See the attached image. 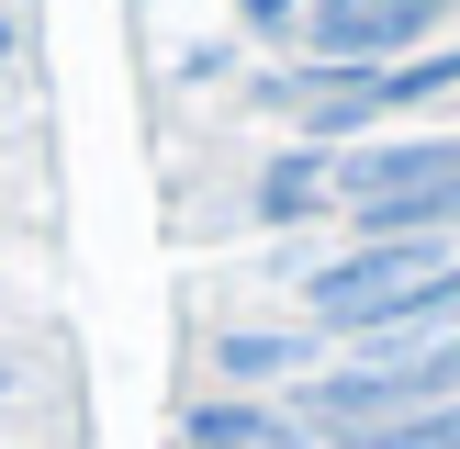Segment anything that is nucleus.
Here are the masks:
<instances>
[{"label": "nucleus", "mask_w": 460, "mask_h": 449, "mask_svg": "<svg viewBox=\"0 0 460 449\" xmlns=\"http://www.w3.org/2000/svg\"><path fill=\"white\" fill-rule=\"evenodd\" d=\"M326 337H371V348H427V326L460 337V259L449 247H349L304 281Z\"/></svg>", "instance_id": "obj_1"}, {"label": "nucleus", "mask_w": 460, "mask_h": 449, "mask_svg": "<svg viewBox=\"0 0 460 449\" xmlns=\"http://www.w3.org/2000/svg\"><path fill=\"white\" fill-rule=\"evenodd\" d=\"M438 404H460V337H438V348H382V359H337V371H304V393L281 404L304 438L349 449L371 438V427H404V416H438Z\"/></svg>", "instance_id": "obj_2"}, {"label": "nucleus", "mask_w": 460, "mask_h": 449, "mask_svg": "<svg viewBox=\"0 0 460 449\" xmlns=\"http://www.w3.org/2000/svg\"><path fill=\"white\" fill-rule=\"evenodd\" d=\"M326 169H337V202H349L359 247H449V224H460V135H438V146H359V157L326 146Z\"/></svg>", "instance_id": "obj_3"}, {"label": "nucleus", "mask_w": 460, "mask_h": 449, "mask_svg": "<svg viewBox=\"0 0 460 449\" xmlns=\"http://www.w3.org/2000/svg\"><path fill=\"white\" fill-rule=\"evenodd\" d=\"M427 90H460V45L449 57H416V67H314V79H270V101L304 112L314 146H337V135L382 124V112H416Z\"/></svg>", "instance_id": "obj_4"}, {"label": "nucleus", "mask_w": 460, "mask_h": 449, "mask_svg": "<svg viewBox=\"0 0 460 449\" xmlns=\"http://www.w3.org/2000/svg\"><path fill=\"white\" fill-rule=\"evenodd\" d=\"M427 22H438V0H314L304 34H314L326 67H371L394 45H427Z\"/></svg>", "instance_id": "obj_5"}, {"label": "nucleus", "mask_w": 460, "mask_h": 449, "mask_svg": "<svg viewBox=\"0 0 460 449\" xmlns=\"http://www.w3.org/2000/svg\"><path fill=\"white\" fill-rule=\"evenodd\" d=\"M191 449H304V427L281 404H259V393H214L191 416Z\"/></svg>", "instance_id": "obj_6"}, {"label": "nucleus", "mask_w": 460, "mask_h": 449, "mask_svg": "<svg viewBox=\"0 0 460 449\" xmlns=\"http://www.w3.org/2000/svg\"><path fill=\"white\" fill-rule=\"evenodd\" d=\"M314 337H326V326H314ZM314 337H214V359H225V382H281V371H304V359H314Z\"/></svg>", "instance_id": "obj_7"}, {"label": "nucleus", "mask_w": 460, "mask_h": 449, "mask_svg": "<svg viewBox=\"0 0 460 449\" xmlns=\"http://www.w3.org/2000/svg\"><path fill=\"white\" fill-rule=\"evenodd\" d=\"M337 191V169H326V146H304V157H281V169L259 180V202L270 214H304V202H326Z\"/></svg>", "instance_id": "obj_8"}, {"label": "nucleus", "mask_w": 460, "mask_h": 449, "mask_svg": "<svg viewBox=\"0 0 460 449\" xmlns=\"http://www.w3.org/2000/svg\"><path fill=\"white\" fill-rule=\"evenodd\" d=\"M349 449H460V404H438V416H404V427H371V438Z\"/></svg>", "instance_id": "obj_9"}, {"label": "nucleus", "mask_w": 460, "mask_h": 449, "mask_svg": "<svg viewBox=\"0 0 460 449\" xmlns=\"http://www.w3.org/2000/svg\"><path fill=\"white\" fill-rule=\"evenodd\" d=\"M236 12H247V22H292L304 0H236Z\"/></svg>", "instance_id": "obj_10"}, {"label": "nucleus", "mask_w": 460, "mask_h": 449, "mask_svg": "<svg viewBox=\"0 0 460 449\" xmlns=\"http://www.w3.org/2000/svg\"><path fill=\"white\" fill-rule=\"evenodd\" d=\"M12 45H22V34H12V22H0V67H12Z\"/></svg>", "instance_id": "obj_11"}, {"label": "nucleus", "mask_w": 460, "mask_h": 449, "mask_svg": "<svg viewBox=\"0 0 460 449\" xmlns=\"http://www.w3.org/2000/svg\"><path fill=\"white\" fill-rule=\"evenodd\" d=\"M12 382H22V371H12V359H0V393H12Z\"/></svg>", "instance_id": "obj_12"}]
</instances>
